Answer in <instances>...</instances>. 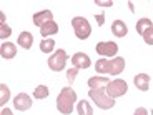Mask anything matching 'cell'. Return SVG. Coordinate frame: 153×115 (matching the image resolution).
Returning a JSON list of instances; mask_svg holds the SVG:
<instances>
[{
  "label": "cell",
  "instance_id": "obj_1",
  "mask_svg": "<svg viewBox=\"0 0 153 115\" xmlns=\"http://www.w3.org/2000/svg\"><path fill=\"white\" fill-rule=\"evenodd\" d=\"M76 102V93L72 87H65L62 88L60 95L57 97V108L60 110V114L63 115H70L73 112V107H75Z\"/></svg>",
  "mask_w": 153,
  "mask_h": 115
},
{
  "label": "cell",
  "instance_id": "obj_2",
  "mask_svg": "<svg viewBox=\"0 0 153 115\" xmlns=\"http://www.w3.org/2000/svg\"><path fill=\"white\" fill-rule=\"evenodd\" d=\"M88 97H90L102 110H110V108L115 107V99H111V97L107 95L105 88H90Z\"/></svg>",
  "mask_w": 153,
  "mask_h": 115
},
{
  "label": "cell",
  "instance_id": "obj_3",
  "mask_svg": "<svg viewBox=\"0 0 153 115\" xmlns=\"http://www.w3.org/2000/svg\"><path fill=\"white\" fill-rule=\"evenodd\" d=\"M72 27H73V32H75L76 38L80 40H87L92 34V27L85 17H73L72 19Z\"/></svg>",
  "mask_w": 153,
  "mask_h": 115
},
{
  "label": "cell",
  "instance_id": "obj_4",
  "mask_svg": "<svg viewBox=\"0 0 153 115\" xmlns=\"http://www.w3.org/2000/svg\"><path fill=\"white\" fill-rule=\"evenodd\" d=\"M128 90V84H126L123 78H115V80H110L108 85L105 87V92H107L108 97L111 99H118V97H123Z\"/></svg>",
  "mask_w": 153,
  "mask_h": 115
},
{
  "label": "cell",
  "instance_id": "obj_5",
  "mask_svg": "<svg viewBox=\"0 0 153 115\" xmlns=\"http://www.w3.org/2000/svg\"><path fill=\"white\" fill-rule=\"evenodd\" d=\"M67 60H68V55H67L65 50H62V49L55 50V54L48 58L50 70H53V72H62L67 65Z\"/></svg>",
  "mask_w": 153,
  "mask_h": 115
},
{
  "label": "cell",
  "instance_id": "obj_6",
  "mask_svg": "<svg viewBox=\"0 0 153 115\" xmlns=\"http://www.w3.org/2000/svg\"><path fill=\"white\" fill-rule=\"evenodd\" d=\"M97 54L103 55V57H113L117 52H118V45L115 42H98L95 47Z\"/></svg>",
  "mask_w": 153,
  "mask_h": 115
},
{
  "label": "cell",
  "instance_id": "obj_7",
  "mask_svg": "<svg viewBox=\"0 0 153 115\" xmlns=\"http://www.w3.org/2000/svg\"><path fill=\"white\" fill-rule=\"evenodd\" d=\"M123 69H125V60L122 57H115L111 60H108L105 73H108V75H120L123 72Z\"/></svg>",
  "mask_w": 153,
  "mask_h": 115
},
{
  "label": "cell",
  "instance_id": "obj_8",
  "mask_svg": "<svg viewBox=\"0 0 153 115\" xmlns=\"http://www.w3.org/2000/svg\"><path fill=\"white\" fill-rule=\"evenodd\" d=\"M13 107H15L17 110H20V112L28 110V108L32 107V99H30V95H27V93H19V95L13 99Z\"/></svg>",
  "mask_w": 153,
  "mask_h": 115
},
{
  "label": "cell",
  "instance_id": "obj_9",
  "mask_svg": "<svg viewBox=\"0 0 153 115\" xmlns=\"http://www.w3.org/2000/svg\"><path fill=\"white\" fill-rule=\"evenodd\" d=\"M72 63H73V67H76V69L80 70V69H88L92 62H90V57H88L87 54L76 52V54H73V57H72Z\"/></svg>",
  "mask_w": 153,
  "mask_h": 115
},
{
  "label": "cell",
  "instance_id": "obj_10",
  "mask_svg": "<svg viewBox=\"0 0 153 115\" xmlns=\"http://www.w3.org/2000/svg\"><path fill=\"white\" fill-rule=\"evenodd\" d=\"M50 20H53V13L50 10H42L38 13H33V25H37V27H42L43 23L50 22Z\"/></svg>",
  "mask_w": 153,
  "mask_h": 115
},
{
  "label": "cell",
  "instance_id": "obj_11",
  "mask_svg": "<svg viewBox=\"0 0 153 115\" xmlns=\"http://www.w3.org/2000/svg\"><path fill=\"white\" fill-rule=\"evenodd\" d=\"M133 84H135V87H137L138 90L146 92L148 87H150V75H146V73H138V75H135Z\"/></svg>",
  "mask_w": 153,
  "mask_h": 115
},
{
  "label": "cell",
  "instance_id": "obj_12",
  "mask_svg": "<svg viewBox=\"0 0 153 115\" xmlns=\"http://www.w3.org/2000/svg\"><path fill=\"white\" fill-rule=\"evenodd\" d=\"M0 55H2V58H5V60H8V58H13L17 55V49L15 45L12 42H4L2 45H0Z\"/></svg>",
  "mask_w": 153,
  "mask_h": 115
},
{
  "label": "cell",
  "instance_id": "obj_13",
  "mask_svg": "<svg viewBox=\"0 0 153 115\" xmlns=\"http://www.w3.org/2000/svg\"><path fill=\"white\" fill-rule=\"evenodd\" d=\"M108 77L105 75H97V77H92V78H88V87L90 88H105L108 85Z\"/></svg>",
  "mask_w": 153,
  "mask_h": 115
},
{
  "label": "cell",
  "instance_id": "obj_14",
  "mask_svg": "<svg viewBox=\"0 0 153 115\" xmlns=\"http://www.w3.org/2000/svg\"><path fill=\"white\" fill-rule=\"evenodd\" d=\"M19 45L25 50H30L32 45H33V35L30 32H22L19 35Z\"/></svg>",
  "mask_w": 153,
  "mask_h": 115
},
{
  "label": "cell",
  "instance_id": "obj_15",
  "mask_svg": "<svg viewBox=\"0 0 153 115\" xmlns=\"http://www.w3.org/2000/svg\"><path fill=\"white\" fill-rule=\"evenodd\" d=\"M111 32L117 37H125L128 34V27H126V23L122 22V20H115L113 25H111Z\"/></svg>",
  "mask_w": 153,
  "mask_h": 115
},
{
  "label": "cell",
  "instance_id": "obj_16",
  "mask_svg": "<svg viewBox=\"0 0 153 115\" xmlns=\"http://www.w3.org/2000/svg\"><path fill=\"white\" fill-rule=\"evenodd\" d=\"M57 32H58V25L53 20L43 23L42 27H40V35H43V37H47V35H55Z\"/></svg>",
  "mask_w": 153,
  "mask_h": 115
},
{
  "label": "cell",
  "instance_id": "obj_17",
  "mask_svg": "<svg viewBox=\"0 0 153 115\" xmlns=\"http://www.w3.org/2000/svg\"><path fill=\"white\" fill-rule=\"evenodd\" d=\"M76 112H78V115H93V108L87 100H80L76 104Z\"/></svg>",
  "mask_w": 153,
  "mask_h": 115
},
{
  "label": "cell",
  "instance_id": "obj_18",
  "mask_svg": "<svg viewBox=\"0 0 153 115\" xmlns=\"http://www.w3.org/2000/svg\"><path fill=\"white\" fill-rule=\"evenodd\" d=\"M152 27H153V23H152V20H150V19H140L137 22V32L140 35H143L148 28H152Z\"/></svg>",
  "mask_w": 153,
  "mask_h": 115
},
{
  "label": "cell",
  "instance_id": "obj_19",
  "mask_svg": "<svg viewBox=\"0 0 153 115\" xmlns=\"http://www.w3.org/2000/svg\"><path fill=\"white\" fill-rule=\"evenodd\" d=\"M8 99H10V88H8L5 84H2L0 85V105H2V108L5 107V104L8 102Z\"/></svg>",
  "mask_w": 153,
  "mask_h": 115
},
{
  "label": "cell",
  "instance_id": "obj_20",
  "mask_svg": "<svg viewBox=\"0 0 153 115\" xmlns=\"http://www.w3.org/2000/svg\"><path fill=\"white\" fill-rule=\"evenodd\" d=\"M55 47V40L53 38H43L42 42H40V50H42L43 54H50Z\"/></svg>",
  "mask_w": 153,
  "mask_h": 115
},
{
  "label": "cell",
  "instance_id": "obj_21",
  "mask_svg": "<svg viewBox=\"0 0 153 115\" xmlns=\"http://www.w3.org/2000/svg\"><path fill=\"white\" fill-rule=\"evenodd\" d=\"M48 93H50V90H48L47 85H38V87L35 88V92H33V97L35 99H47Z\"/></svg>",
  "mask_w": 153,
  "mask_h": 115
},
{
  "label": "cell",
  "instance_id": "obj_22",
  "mask_svg": "<svg viewBox=\"0 0 153 115\" xmlns=\"http://www.w3.org/2000/svg\"><path fill=\"white\" fill-rule=\"evenodd\" d=\"M107 63H108L107 58H98V62L95 63V70H97L98 75H102V73L107 72Z\"/></svg>",
  "mask_w": 153,
  "mask_h": 115
},
{
  "label": "cell",
  "instance_id": "obj_23",
  "mask_svg": "<svg viewBox=\"0 0 153 115\" xmlns=\"http://www.w3.org/2000/svg\"><path fill=\"white\" fill-rule=\"evenodd\" d=\"M10 34H12V28L8 27L5 22H2L0 23V38H8L10 37Z\"/></svg>",
  "mask_w": 153,
  "mask_h": 115
},
{
  "label": "cell",
  "instance_id": "obj_24",
  "mask_svg": "<svg viewBox=\"0 0 153 115\" xmlns=\"http://www.w3.org/2000/svg\"><path fill=\"white\" fill-rule=\"evenodd\" d=\"M76 75H78V69H76V67H73V69H70L68 72H67V80H68V84H73Z\"/></svg>",
  "mask_w": 153,
  "mask_h": 115
},
{
  "label": "cell",
  "instance_id": "obj_25",
  "mask_svg": "<svg viewBox=\"0 0 153 115\" xmlns=\"http://www.w3.org/2000/svg\"><path fill=\"white\" fill-rule=\"evenodd\" d=\"M143 40H145V43H148V45H153V27L148 28V30L143 34Z\"/></svg>",
  "mask_w": 153,
  "mask_h": 115
},
{
  "label": "cell",
  "instance_id": "obj_26",
  "mask_svg": "<svg viewBox=\"0 0 153 115\" xmlns=\"http://www.w3.org/2000/svg\"><path fill=\"white\" fill-rule=\"evenodd\" d=\"M95 4L98 5V7H111L113 2H110V0H108V2H103V0H95Z\"/></svg>",
  "mask_w": 153,
  "mask_h": 115
},
{
  "label": "cell",
  "instance_id": "obj_27",
  "mask_svg": "<svg viewBox=\"0 0 153 115\" xmlns=\"http://www.w3.org/2000/svg\"><path fill=\"white\" fill-rule=\"evenodd\" d=\"M133 115H148V112H146V108L145 107H138L137 110H135V114Z\"/></svg>",
  "mask_w": 153,
  "mask_h": 115
},
{
  "label": "cell",
  "instance_id": "obj_28",
  "mask_svg": "<svg viewBox=\"0 0 153 115\" xmlns=\"http://www.w3.org/2000/svg\"><path fill=\"white\" fill-rule=\"evenodd\" d=\"M0 115H13V114H12V110H10V108L4 107V108H2V112H0Z\"/></svg>",
  "mask_w": 153,
  "mask_h": 115
},
{
  "label": "cell",
  "instance_id": "obj_29",
  "mask_svg": "<svg viewBox=\"0 0 153 115\" xmlns=\"http://www.w3.org/2000/svg\"><path fill=\"white\" fill-rule=\"evenodd\" d=\"M103 19H105V15H103V13H100V15H97V20H98V25H103Z\"/></svg>",
  "mask_w": 153,
  "mask_h": 115
},
{
  "label": "cell",
  "instance_id": "obj_30",
  "mask_svg": "<svg viewBox=\"0 0 153 115\" xmlns=\"http://www.w3.org/2000/svg\"><path fill=\"white\" fill-rule=\"evenodd\" d=\"M152 115H153V110H152Z\"/></svg>",
  "mask_w": 153,
  "mask_h": 115
}]
</instances>
